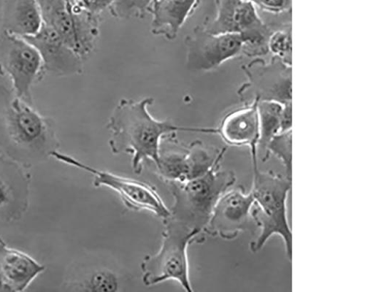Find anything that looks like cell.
<instances>
[{
    "mask_svg": "<svg viewBox=\"0 0 365 292\" xmlns=\"http://www.w3.org/2000/svg\"><path fill=\"white\" fill-rule=\"evenodd\" d=\"M154 98L141 100L121 99L110 117L107 128L110 131L109 146L113 155H132V167L140 174L143 163H159L164 139L175 137L178 132L211 133L212 128H198L176 125L169 120L160 121L148 111Z\"/></svg>",
    "mask_w": 365,
    "mask_h": 292,
    "instance_id": "6da1fadb",
    "label": "cell"
},
{
    "mask_svg": "<svg viewBox=\"0 0 365 292\" xmlns=\"http://www.w3.org/2000/svg\"><path fill=\"white\" fill-rule=\"evenodd\" d=\"M54 122L0 83V150L17 158L51 155L58 145Z\"/></svg>",
    "mask_w": 365,
    "mask_h": 292,
    "instance_id": "7a4b0ae2",
    "label": "cell"
},
{
    "mask_svg": "<svg viewBox=\"0 0 365 292\" xmlns=\"http://www.w3.org/2000/svg\"><path fill=\"white\" fill-rule=\"evenodd\" d=\"M258 159H252L253 187L255 203L252 209L259 235L251 244L253 253L259 252L273 236H279L284 244L287 258L292 260V232L287 218V202L292 180L272 171L262 172Z\"/></svg>",
    "mask_w": 365,
    "mask_h": 292,
    "instance_id": "3957f363",
    "label": "cell"
},
{
    "mask_svg": "<svg viewBox=\"0 0 365 292\" xmlns=\"http://www.w3.org/2000/svg\"><path fill=\"white\" fill-rule=\"evenodd\" d=\"M235 182V174L219 166L197 179L168 184L173 203L166 219L202 236L219 199Z\"/></svg>",
    "mask_w": 365,
    "mask_h": 292,
    "instance_id": "277c9868",
    "label": "cell"
},
{
    "mask_svg": "<svg viewBox=\"0 0 365 292\" xmlns=\"http://www.w3.org/2000/svg\"><path fill=\"white\" fill-rule=\"evenodd\" d=\"M163 242L158 253L143 259L140 268L143 282L154 286L168 281L178 282L186 291H193L190 278L189 246L203 237L197 232L168 219H163Z\"/></svg>",
    "mask_w": 365,
    "mask_h": 292,
    "instance_id": "5b68a950",
    "label": "cell"
},
{
    "mask_svg": "<svg viewBox=\"0 0 365 292\" xmlns=\"http://www.w3.org/2000/svg\"><path fill=\"white\" fill-rule=\"evenodd\" d=\"M43 23L52 28L85 61L94 51L101 33L100 16L76 0H36Z\"/></svg>",
    "mask_w": 365,
    "mask_h": 292,
    "instance_id": "8992f818",
    "label": "cell"
},
{
    "mask_svg": "<svg viewBox=\"0 0 365 292\" xmlns=\"http://www.w3.org/2000/svg\"><path fill=\"white\" fill-rule=\"evenodd\" d=\"M217 16L205 21L202 26L212 34H238L245 41L242 54L261 56L268 52L272 33L258 9L248 0H215Z\"/></svg>",
    "mask_w": 365,
    "mask_h": 292,
    "instance_id": "52a82bcc",
    "label": "cell"
},
{
    "mask_svg": "<svg viewBox=\"0 0 365 292\" xmlns=\"http://www.w3.org/2000/svg\"><path fill=\"white\" fill-rule=\"evenodd\" d=\"M0 73L10 78L19 98L34 105L33 88L46 73L41 56L32 44L0 31Z\"/></svg>",
    "mask_w": 365,
    "mask_h": 292,
    "instance_id": "ba28073f",
    "label": "cell"
},
{
    "mask_svg": "<svg viewBox=\"0 0 365 292\" xmlns=\"http://www.w3.org/2000/svg\"><path fill=\"white\" fill-rule=\"evenodd\" d=\"M51 156L60 162L79 168L93 175L95 187H106L113 190L130 210L148 212L163 220L170 214L169 208L156 189L147 183L97 169L56 151L52 152Z\"/></svg>",
    "mask_w": 365,
    "mask_h": 292,
    "instance_id": "9c48e42d",
    "label": "cell"
},
{
    "mask_svg": "<svg viewBox=\"0 0 365 292\" xmlns=\"http://www.w3.org/2000/svg\"><path fill=\"white\" fill-rule=\"evenodd\" d=\"M247 81L237 92L239 98L245 104L254 100L272 101L282 105L292 100V68L281 58L273 56L267 63L257 58L242 66Z\"/></svg>",
    "mask_w": 365,
    "mask_h": 292,
    "instance_id": "30bf717a",
    "label": "cell"
},
{
    "mask_svg": "<svg viewBox=\"0 0 365 292\" xmlns=\"http://www.w3.org/2000/svg\"><path fill=\"white\" fill-rule=\"evenodd\" d=\"M186 68L189 71L209 72L242 54L245 41L238 34H212L202 25L196 26L185 40Z\"/></svg>",
    "mask_w": 365,
    "mask_h": 292,
    "instance_id": "8fae6325",
    "label": "cell"
},
{
    "mask_svg": "<svg viewBox=\"0 0 365 292\" xmlns=\"http://www.w3.org/2000/svg\"><path fill=\"white\" fill-rule=\"evenodd\" d=\"M255 203L252 192L247 194L242 188L227 190L217 202L205 234L232 241L242 231L258 229L252 216Z\"/></svg>",
    "mask_w": 365,
    "mask_h": 292,
    "instance_id": "7c38bea8",
    "label": "cell"
},
{
    "mask_svg": "<svg viewBox=\"0 0 365 292\" xmlns=\"http://www.w3.org/2000/svg\"><path fill=\"white\" fill-rule=\"evenodd\" d=\"M23 38L39 52L46 74L56 77H71L83 73V58L52 28L43 23L37 34Z\"/></svg>",
    "mask_w": 365,
    "mask_h": 292,
    "instance_id": "4fadbf2b",
    "label": "cell"
},
{
    "mask_svg": "<svg viewBox=\"0 0 365 292\" xmlns=\"http://www.w3.org/2000/svg\"><path fill=\"white\" fill-rule=\"evenodd\" d=\"M258 100L228 113L212 134H218L229 145L248 146L251 158L257 157L260 137Z\"/></svg>",
    "mask_w": 365,
    "mask_h": 292,
    "instance_id": "5bb4252c",
    "label": "cell"
},
{
    "mask_svg": "<svg viewBox=\"0 0 365 292\" xmlns=\"http://www.w3.org/2000/svg\"><path fill=\"white\" fill-rule=\"evenodd\" d=\"M44 270L33 258L9 248L0 239V287L22 291Z\"/></svg>",
    "mask_w": 365,
    "mask_h": 292,
    "instance_id": "9a60e30c",
    "label": "cell"
},
{
    "mask_svg": "<svg viewBox=\"0 0 365 292\" xmlns=\"http://www.w3.org/2000/svg\"><path fill=\"white\" fill-rule=\"evenodd\" d=\"M200 0H155L150 9L151 33L174 41L197 8Z\"/></svg>",
    "mask_w": 365,
    "mask_h": 292,
    "instance_id": "2e32d148",
    "label": "cell"
},
{
    "mask_svg": "<svg viewBox=\"0 0 365 292\" xmlns=\"http://www.w3.org/2000/svg\"><path fill=\"white\" fill-rule=\"evenodd\" d=\"M0 21V31L21 38L35 36L43 25L36 0H4Z\"/></svg>",
    "mask_w": 365,
    "mask_h": 292,
    "instance_id": "e0dca14e",
    "label": "cell"
},
{
    "mask_svg": "<svg viewBox=\"0 0 365 292\" xmlns=\"http://www.w3.org/2000/svg\"><path fill=\"white\" fill-rule=\"evenodd\" d=\"M283 105L272 101L258 103L260 137L257 145V158L264 162L269 160L267 147L272 138L281 132Z\"/></svg>",
    "mask_w": 365,
    "mask_h": 292,
    "instance_id": "ac0fdd59",
    "label": "cell"
},
{
    "mask_svg": "<svg viewBox=\"0 0 365 292\" xmlns=\"http://www.w3.org/2000/svg\"><path fill=\"white\" fill-rule=\"evenodd\" d=\"M292 131L281 132L269 141L267 152L277 157L284 167L286 177L292 180Z\"/></svg>",
    "mask_w": 365,
    "mask_h": 292,
    "instance_id": "d6986e66",
    "label": "cell"
},
{
    "mask_svg": "<svg viewBox=\"0 0 365 292\" xmlns=\"http://www.w3.org/2000/svg\"><path fill=\"white\" fill-rule=\"evenodd\" d=\"M76 286L84 291H115L119 287V281L113 271L100 268L88 273L82 283H78Z\"/></svg>",
    "mask_w": 365,
    "mask_h": 292,
    "instance_id": "ffe728a7",
    "label": "cell"
},
{
    "mask_svg": "<svg viewBox=\"0 0 365 292\" xmlns=\"http://www.w3.org/2000/svg\"><path fill=\"white\" fill-rule=\"evenodd\" d=\"M155 0H115L109 9L110 14L119 19H141L150 12Z\"/></svg>",
    "mask_w": 365,
    "mask_h": 292,
    "instance_id": "44dd1931",
    "label": "cell"
},
{
    "mask_svg": "<svg viewBox=\"0 0 365 292\" xmlns=\"http://www.w3.org/2000/svg\"><path fill=\"white\" fill-rule=\"evenodd\" d=\"M292 26L272 32L267 43L268 52L292 66Z\"/></svg>",
    "mask_w": 365,
    "mask_h": 292,
    "instance_id": "7402d4cb",
    "label": "cell"
},
{
    "mask_svg": "<svg viewBox=\"0 0 365 292\" xmlns=\"http://www.w3.org/2000/svg\"><path fill=\"white\" fill-rule=\"evenodd\" d=\"M255 7L269 14H281L292 11V0H248Z\"/></svg>",
    "mask_w": 365,
    "mask_h": 292,
    "instance_id": "603a6c76",
    "label": "cell"
},
{
    "mask_svg": "<svg viewBox=\"0 0 365 292\" xmlns=\"http://www.w3.org/2000/svg\"><path fill=\"white\" fill-rule=\"evenodd\" d=\"M76 1L90 13L101 16L104 11L110 8L115 0H76Z\"/></svg>",
    "mask_w": 365,
    "mask_h": 292,
    "instance_id": "cb8c5ba5",
    "label": "cell"
},
{
    "mask_svg": "<svg viewBox=\"0 0 365 292\" xmlns=\"http://www.w3.org/2000/svg\"><path fill=\"white\" fill-rule=\"evenodd\" d=\"M292 105L291 103L283 105L281 116V132L292 130Z\"/></svg>",
    "mask_w": 365,
    "mask_h": 292,
    "instance_id": "d4e9b609",
    "label": "cell"
},
{
    "mask_svg": "<svg viewBox=\"0 0 365 292\" xmlns=\"http://www.w3.org/2000/svg\"><path fill=\"white\" fill-rule=\"evenodd\" d=\"M9 199V192L4 182H0V208L4 206Z\"/></svg>",
    "mask_w": 365,
    "mask_h": 292,
    "instance_id": "484cf974",
    "label": "cell"
}]
</instances>
